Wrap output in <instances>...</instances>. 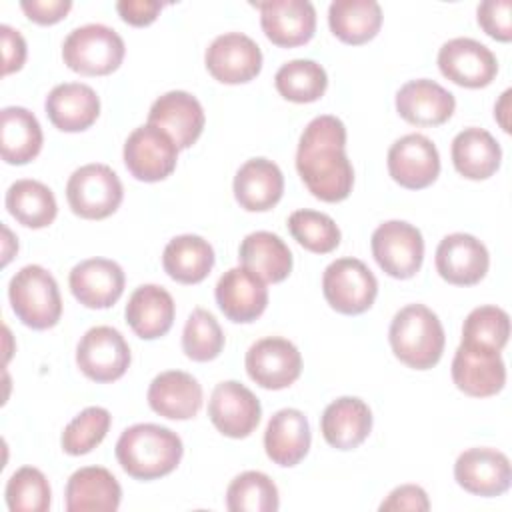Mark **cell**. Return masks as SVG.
Returning <instances> with one entry per match:
<instances>
[{
	"mask_svg": "<svg viewBox=\"0 0 512 512\" xmlns=\"http://www.w3.org/2000/svg\"><path fill=\"white\" fill-rule=\"evenodd\" d=\"M296 170L306 188L322 202L346 200L354 184V168L346 156V126L322 114L310 120L296 150Z\"/></svg>",
	"mask_w": 512,
	"mask_h": 512,
	"instance_id": "obj_1",
	"label": "cell"
},
{
	"mask_svg": "<svg viewBox=\"0 0 512 512\" xmlns=\"http://www.w3.org/2000/svg\"><path fill=\"white\" fill-rule=\"evenodd\" d=\"M184 454L176 432L160 424H134L116 442V460L136 480H156L170 474Z\"/></svg>",
	"mask_w": 512,
	"mask_h": 512,
	"instance_id": "obj_2",
	"label": "cell"
},
{
	"mask_svg": "<svg viewBox=\"0 0 512 512\" xmlns=\"http://www.w3.org/2000/svg\"><path fill=\"white\" fill-rule=\"evenodd\" d=\"M394 356L414 370H428L438 364L444 352V328L438 316L424 304L400 308L388 330Z\"/></svg>",
	"mask_w": 512,
	"mask_h": 512,
	"instance_id": "obj_3",
	"label": "cell"
},
{
	"mask_svg": "<svg viewBox=\"0 0 512 512\" xmlns=\"http://www.w3.org/2000/svg\"><path fill=\"white\" fill-rule=\"evenodd\" d=\"M8 298L16 318L32 330L52 328L62 316L58 284L54 276L38 264H28L12 276Z\"/></svg>",
	"mask_w": 512,
	"mask_h": 512,
	"instance_id": "obj_4",
	"label": "cell"
},
{
	"mask_svg": "<svg viewBox=\"0 0 512 512\" xmlns=\"http://www.w3.org/2000/svg\"><path fill=\"white\" fill-rule=\"evenodd\" d=\"M122 36L106 24H84L74 28L64 44V64L84 76H104L114 72L124 60Z\"/></svg>",
	"mask_w": 512,
	"mask_h": 512,
	"instance_id": "obj_5",
	"label": "cell"
},
{
	"mask_svg": "<svg viewBox=\"0 0 512 512\" xmlns=\"http://www.w3.org/2000/svg\"><path fill=\"white\" fill-rule=\"evenodd\" d=\"M124 188L118 174L106 164H86L72 172L66 184V200L72 212L86 220H102L114 214Z\"/></svg>",
	"mask_w": 512,
	"mask_h": 512,
	"instance_id": "obj_6",
	"label": "cell"
},
{
	"mask_svg": "<svg viewBox=\"0 0 512 512\" xmlns=\"http://www.w3.org/2000/svg\"><path fill=\"white\" fill-rule=\"evenodd\" d=\"M322 292L336 312L356 316L374 304L378 280L362 260L338 258L322 274Z\"/></svg>",
	"mask_w": 512,
	"mask_h": 512,
	"instance_id": "obj_7",
	"label": "cell"
},
{
	"mask_svg": "<svg viewBox=\"0 0 512 512\" xmlns=\"http://www.w3.org/2000/svg\"><path fill=\"white\" fill-rule=\"evenodd\" d=\"M372 256L376 264L392 278H412L424 260V238L422 232L404 222L388 220L372 232Z\"/></svg>",
	"mask_w": 512,
	"mask_h": 512,
	"instance_id": "obj_8",
	"label": "cell"
},
{
	"mask_svg": "<svg viewBox=\"0 0 512 512\" xmlns=\"http://www.w3.org/2000/svg\"><path fill=\"white\" fill-rule=\"evenodd\" d=\"M176 160L178 146L174 140L148 122L134 128L124 142V164L136 180L160 182L174 172Z\"/></svg>",
	"mask_w": 512,
	"mask_h": 512,
	"instance_id": "obj_9",
	"label": "cell"
},
{
	"mask_svg": "<svg viewBox=\"0 0 512 512\" xmlns=\"http://www.w3.org/2000/svg\"><path fill=\"white\" fill-rule=\"evenodd\" d=\"M76 364L94 382H114L130 366V346L116 328L94 326L76 346Z\"/></svg>",
	"mask_w": 512,
	"mask_h": 512,
	"instance_id": "obj_10",
	"label": "cell"
},
{
	"mask_svg": "<svg viewBox=\"0 0 512 512\" xmlns=\"http://www.w3.org/2000/svg\"><path fill=\"white\" fill-rule=\"evenodd\" d=\"M250 380L266 390H282L294 384L302 372L298 348L280 336H268L254 342L244 358Z\"/></svg>",
	"mask_w": 512,
	"mask_h": 512,
	"instance_id": "obj_11",
	"label": "cell"
},
{
	"mask_svg": "<svg viewBox=\"0 0 512 512\" xmlns=\"http://www.w3.org/2000/svg\"><path fill=\"white\" fill-rule=\"evenodd\" d=\"M204 62L218 82L244 84L260 74L262 52L250 36L242 32H226L210 42Z\"/></svg>",
	"mask_w": 512,
	"mask_h": 512,
	"instance_id": "obj_12",
	"label": "cell"
},
{
	"mask_svg": "<svg viewBox=\"0 0 512 512\" xmlns=\"http://www.w3.org/2000/svg\"><path fill=\"white\" fill-rule=\"evenodd\" d=\"M208 416L218 432L228 438L250 436L262 416L260 400L236 380L216 384L208 400Z\"/></svg>",
	"mask_w": 512,
	"mask_h": 512,
	"instance_id": "obj_13",
	"label": "cell"
},
{
	"mask_svg": "<svg viewBox=\"0 0 512 512\" xmlns=\"http://www.w3.org/2000/svg\"><path fill=\"white\" fill-rule=\"evenodd\" d=\"M438 68L458 86L484 88L494 80L498 60L488 46L474 38H452L438 50Z\"/></svg>",
	"mask_w": 512,
	"mask_h": 512,
	"instance_id": "obj_14",
	"label": "cell"
},
{
	"mask_svg": "<svg viewBox=\"0 0 512 512\" xmlns=\"http://www.w3.org/2000/svg\"><path fill=\"white\" fill-rule=\"evenodd\" d=\"M388 172L396 184L408 190L430 186L440 174V154L424 134H406L388 150Z\"/></svg>",
	"mask_w": 512,
	"mask_h": 512,
	"instance_id": "obj_15",
	"label": "cell"
},
{
	"mask_svg": "<svg viewBox=\"0 0 512 512\" xmlns=\"http://www.w3.org/2000/svg\"><path fill=\"white\" fill-rule=\"evenodd\" d=\"M454 478L466 492L492 498L510 488L512 466L496 448H468L454 462Z\"/></svg>",
	"mask_w": 512,
	"mask_h": 512,
	"instance_id": "obj_16",
	"label": "cell"
},
{
	"mask_svg": "<svg viewBox=\"0 0 512 512\" xmlns=\"http://www.w3.org/2000/svg\"><path fill=\"white\" fill-rule=\"evenodd\" d=\"M434 262L438 274L448 284L474 286L486 276L490 254L476 236L454 232L440 240Z\"/></svg>",
	"mask_w": 512,
	"mask_h": 512,
	"instance_id": "obj_17",
	"label": "cell"
},
{
	"mask_svg": "<svg viewBox=\"0 0 512 512\" xmlns=\"http://www.w3.org/2000/svg\"><path fill=\"white\" fill-rule=\"evenodd\" d=\"M266 38L282 48L306 44L316 30V10L308 0L254 2Z\"/></svg>",
	"mask_w": 512,
	"mask_h": 512,
	"instance_id": "obj_18",
	"label": "cell"
},
{
	"mask_svg": "<svg viewBox=\"0 0 512 512\" xmlns=\"http://www.w3.org/2000/svg\"><path fill=\"white\" fill-rule=\"evenodd\" d=\"M452 380L468 396H494L506 384V366L500 352L460 344L452 360Z\"/></svg>",
	"mask_w": 512,
	"mask_h": 512,
	"instance_id": "obj_19",
	"label": "cell"
},
{
	"mask_svg": "<svg viewBox=\"0 0 512 512\" xmlns=\"http://www.w3.org/2000/svg\"><path fill=\"white\" fill-rule=\"evenodd\" d=\"M204 110L196 96L184 90H170L154 100L148 124L164 130L178 150L190 148L204 130Z\"/></svg>",
	"mask_w": 512,
	"mask_h": 512,
	"instance_id": "obj_20",
	"label": "cell"
},
{
	"mask_svg": "<svg viewBox=\"0 0 512 512\" xmlns=\"http://www.w3.org/2000/svg\"><path fill=\"white\" fill-rule=\"evenodd\" d=\"M214 294L222 314L238 324L254 322L268 306V288L264 280L244 266L226 270L218 278Z\"/></svg>",
	"mask_w": 512,
	"mask_h": 512,
	"instance_id": "obj_21",
	"label": "cell"
},
{
	"mask_svg": "<svg viewBox=\"0 0 512 512\" xmlns=\"http://www.w3.org/2000/svg\"><path fill=\"white\" fill-rule=\"evenodd\" d=\"M68 284L86 308H110L124 292V270L114 260L88 258L70 270Z\"/></svg>",
	"mask_w": 512,
	"mask_h": 512,
	"instance_id": "obj_22",
	"label": "cell"
},
{
	"mask_svg": "<svg viewBox=\"0 0 512 512\" xmlns=\"http://www.w3.org/2000/svg\"><path fill=\"white\" fill-rule=\"evenodd\" d=\"M456 108L454 94L434 80H410L396 92V110L400 118L416 126H440Z\"/></svg>",
	"mask_w": 512,
	"mask_h": 512,
	"instance_id": "obj_23",
	"label": "cell"
},
{
	"mask_svg": "<svg viewBox=\"0 0 512 512\" xmlns=\"http://www.w3.org/2000/svg\"><path fill=\"white\" fill-rule=\"evenodd\" d=\"M150 408L170 420H190L202 408L200 382L182 370H166L148 386Z\"/></svg>",
	"mask_w": 512,
	"mask_h": 512,
	"instance_id": "obj_24",
	"label": "cell"
},
{
	"mask_svg": "<svg viewBox=\"0 0 512 512\" xmlns=\"http://www.w3.org/2000/svg\"><path fill=\"white\" fill-rule=\"evenodd\" d=\"M324 440L336 450L358 448L372 430V412L356 396H342L330 402L320 418Z\"/></svg>",
	"mask_w": 512,
	"mask_h": 512,
	"instance_id": "obj_25",
	"label": "cell"
},
{
	"mask_svg": "<svg viewBox=\"0 0 512 512\" xmlns=\"http://www.w3.org/2000/svg\"><path fill=\"white\" fill-rule=\"evenodd\" d=\"M46 116L62 132H82L100 114V98L88 84L64 82L50 90L44 102Z\"/></svg>",
	"mask_w": 512,
	"mask_h": 512,
	"instance_id": "obj_26",
	"label": "cell"
},
{
	"mask_svg": "<svg viewBox=\"0 0 512 512\" xmlns=\"http://www.w3.org/2000/svg\"><path fill=\"white\" fill-rule=\"evenodd\" d=\"M310 424L304 412L282 408L272 414L264 430L266 456L278 466H296L310 450Z\"/></svg>",
	"mask_w": 512,
	"mask_h": 512,
	"instance_id": "obj_27",
	"label": "cell"
},
{
	"mask_svg": "<svg viewBox=\"0 0 512 512\" xmlns=\"http://www.w3.org/2000/svg\"><path fill=\"white\" fill-rule=\"evenodd\" d=\"M284 192V176L268 158L246 160L234 176V198L248 212L274 208Z\"/></svg>",
	"mask_w": 512,
	"mask_h": 512,
	"instance_id": "obj_28",
	"label": "cell"
},
{
	"mask_svg": "<svg viewBox=\"0 0 512 512\" xmlns=\"http://www.w3.org/2000/svg\"><path fill=\"white\" fill-rule=\"evenodd\" d=\"M68 512H114L122 500V488L114 474L102 466L76 470L66 484Z\"/></svg>",
	"mask_w": 512,
	"mask_h": 512,
	"instance_id": "obj_29",
	"label": "cell"
},
{
	"mask_svg": "<svg viewBox=\"0 0 512 512\" xmlns=\"http://www.w3.org/2000/svg\"><path fill=\"white\" fill-rule=\"evenodd\" d=\"M126 322L142 340H156L174 324L176 306L170 292L158 284L138 286L126 304Z\"/></svg>",
	"mask_w": 512,
	"mask_h": 512,
	"instance_id": "obj_30",
	"label": "cell"
},
{
	"mask_svg": "<svg viewBox=\"0 0 512 512\" xmlns=\"http://www.w3.org/2000/svg\"><path fill=\"white\" fill-rule=\"evenodd\" d=\"M452 164L468 180H486L502 160V148L496 138L484 128H464L452 140Z\"/></svg>",
	"mask_w": 512,
	"mask_h": 512,
	"instance_id": "obj_31",
	"label": "cell"
},
{
	"mask_svg": "<svg viewBox=\"0 0 512 512\" xmlns=\"http://www.w3.org/2000/svg\"><path fill=\"white\" fill-rule=\"evenodd\" d=\"M42 128L38 118L22 106H6L0 112V150L6 164H28L40 154Z\"/></svg>",
	"mask_w": 512,
	"mask_h": 512,
	"instance_id": "obj_32",
	"label": "cell"
},
{
	"mask_svg": "<svg viewBox=\"0 0 512 512\" xmlns=\"http://www.w3.org/2000/svg\"><path fill=\"white\" fill-rule=\"evenodd\" d=\"M238 258L246 270L264 282H282L292 272V252L274 232L258 230L248 234L240 244Z\"/></svg>",
	"mask_w": 512,
	"mask_h": 512,
	"instance_id": "obj_33",
	"label": "cell"
},
{
	"mask_svg": "<svg viewBox=\"0 0 512 512\" xmlns=\"http://www.w3.org/2000/svg\"><path fill=\"white\" fill-rule=\"evenodd\" d=\"M214 250L202 236L182 234L172 238L162 252L164 272L180 284L202 282L214 266Z\"/></svg>",
	"mask_w": 512,
	"mask_h": 512,
	"instance_id": "obj_34",
	"label": "cell"
},
{
	"mask_svg": "<svg viewBox=\"0 0 512 512\" xmlns=\"http://www.w3.org/2000/svg\"><path fill=\"white\" fill-rule=\"evenodd\" d=\"M6 210L16 222L26 228H46L54 222L58 214V204L54 192L30 178H22L10 184L6 190Z\"/></svg>",
	"mask_w": 512,
	"mask_h": 512,
	"instance_id": "obj_35",
	"label": "cell"
},
{
	"mask_svg": "<svg viewBox=\"0 0 512 512\" xmlns=\"http://www.w3.org/2000/svg\"><path fill=\"white\" fill-rule=\"evenodd\" d=\"M328 24L346 44L372 40L382 24V8L374 0H334L328 8Z\"/></svg>",
	"mask_w": 512,
	"mask_h": 512,
	"instance_id": "obj_36",
	"label": "cell"
},
{
	"mask_svg": "<svg viewBox=\"0 0 512 512\" xmlns=\"http://www.w3.org/2000/svg\"><path fill=\"white\" fill-rule=\"evenodd\" d=\"M274 86L282 98L306 104L322 98L328 86V76L318 62L296 58L278 68L274 76Z\"/></svg>",
	"mask_w": 512,
	"mask_h": 512,
	"instance_id": "obj_37",
	"label": "cell"
},
{
	"mask_svg": "<svg viewBox=\"0 0 512 512\" xmlns=\"http://www.w3.org/2000/svg\"><path fill=\"white\" fill-rule=\"evenodd\" d=\"M278 506V488L264 472L246 470L228 484L226 508L230 512H276Z\"/></svg>",
	"mask_w": 512,
	"mask_h": 512,
	"instance_id": "obj_38",
	"label": "cell"
},
{
	"mask_svg": "<svg viewBox=\"0 0 512 512\" xmlns=\"http://www.w3.org/2000/svg\"><path fill=\"white\" fill-rule=\"evenodd\" d=\"M510 336V316L498 306L474 308L462 324V342L466 346L502 352Z\"/></svg>",
	"mask_w": 512,
	"mask_h": 512,
	"instance_id": "obj_39",
	"label": "cell"
},
{
	"mask_svg": "<svg viewBox=\"0 0 512 512\" xmlns=\"http://www.w3.org/2000/svg\"><path fill=\"white\" fill-rule=\"evenodd\" d=\"M288 230L294 240L314 254H328L340 244V228L318 210H296L288 216Z\"/></svg>",
	"mask_w": 512,
	"mask_h": 512,
	"instance_id": "obj_40",
	"label": "cell"
},
{
	"mask_svg": "<svg viewBox=\"0 0 512 512\" xmlns=\"http://www.w3.org/2000/svg\"><path fill=\"white\" fill-rule=\"evenodd\" d=\"M224 332L218 320L204 308H194L182 330V350L194 362H208L220 356Z\"/></svg>",
	"mask_w": 512,
	"mask_h": 512,
	"instance_id": "obj_41",
	"label": "cell"
},
{
	"mask_svg": "<svg viewBox=\"0 0 512 512\" xmlns=\"http://www.w3.org/2000/svg\"><path fill=\"white\" fill-rule=\"evenodd\" d=\"M112 416L102 406H88L74 416L62 432V450L70 456L92 452L108 434Z\"/></svg>",
	"mask_w": 512,
	"mask_h": 512,
	"instance_id": "obj_42",
	"label": "cell"
},
{
	"mask_svg": "<svg viewBox=\"0 0 512 512\" xmlns=\"http://www.w3.org/2000/svg\"><path fill=\"white\" fill-rule=\"evenodd\" d=\"M50 500V484L34 466L18 468L6 484V504L10 512H46Z\"/></svg>",
	"mask_w": 512,
	"mask_h": 512,
	"instance_id": "obj_43",
	"label": "cell"
},
{
	"mask_svg": "<svg viewBox=\"0 0 512 512\" xmlns=\"http://www.w3.org/2000/svg\"><path fill=\"white\" fill-rule=\"evenodd\" d=\"M512 2L510 0H484L478 4V24L482 30L500 42L512 40V22H510Z\"/></svg>",
	"mask_w": 512,
	"mask_h": 512,
	"instance_id": "obj_44",
	"label": "cell"
},
{
	"mask_svg": "<svg viewBox=\"0 0 512 512\" xmlns=\"http://www.w3.org/2000/svg\"><path fill=\"white\" fill-rule=\"evenodd\" d=\"M428 494L416 484H404L394 488L388 498L380 504V510H428Z\"/></svg>",
	"mask_w": 512,
	"mask_h": 512,
	"instance_id": "obj_45",
	"label": "cell"
},
{
	"mask_svg": "<svg viewBox=\"0 0 512 512\" xmlns=\"http://www.w3.org/2000/svg\"><path fill=\"white\" fill-rule=\"evenodd\" d=\"M24 14L36 24H56L72 8L70 0H24L20 2Z\"/></svg>",
	"mask_w": 512,
	"mask_h": 512,
	"instance_id": "obj_46",
	"label": "cell"
},
{
	"mask_svg": "<svg viewBox=\"0 0 512 512\" xmlns=\"http://www.w3.org/2000/svg\"><path fill=\"white\" fill-rule=\"evenodd\" d=\"M2 54H4V74H12L26 62V40L18 30L8 24L0 26Z\"/></svg>",
	"mask_w": 512,
	"mask_h": 512,
	"instance_id": "obj_47",
	"label": "cell"
},
{
	"mask_svg": "<svg viewBox=\"0 0 512 512\" xmlns=\"http://www.w3.org/2000/svg\"><path fill=\"white\" fill-rule=\"evenodd\" d=\"M116 10L124 22L132 26H148L156 20L162 4L156 0H120L116 2Z\"/></svg>",
	"mask_w": 512,
	"mask_h": 512,
	"instance_id": "obj_48",
	"label": "cell"
},
{
	"mask_svg": "<svg viewBox=\"0 0 512 512\" xmlns=\"http://www.w3.org/2000/svg\"><path fill=\"white\" fill-rule=\"evenodd\" d=\"M510 94H512V90H504L500 102L494 106V118L500 122V126H502L504 132H510V124H508V120H506V114H508V108H510V106H508Z\"/></svg>",
	"mask_w": 512,
	"mask_h": 512,
	"instance_id": "obj_49",
	"label": "cell"
}]
</instances>
